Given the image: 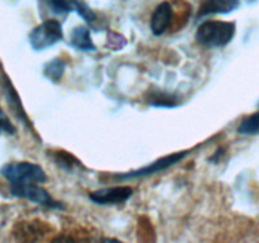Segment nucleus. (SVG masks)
I'll return each instance as SVG.
<instances>
[{
    "label": "nucleus",
    "mask_w": 259,
    "mask_h": 243,
    "mask_svg": "<svg viewBox=\"0 0 259 243\" xmlns=\"http://www.w3.org/2000/svg\"><path fill=\"white\" fill-rule=\"evenodd\" d=\"M174 18V10L169 3L163 2L154 9L151 18V30L154 35H162L169 28Z\"/></svg>",
    "instance_id": "0eeeda50"
},
{
    "label": "nucleus",
    "mask_w": 259,
    "mask_h": 243,
    "mask_svg": "<svg viewBox=\"0 0 259 243\" xmlns=\"http://www.w3.org/2000/svg\"><path fill=\"white\" fill-rule=\"evenodd\" d=\"M237 131L238 133L245 134V136L259 134V111L243 119L239 126H238Z\"/></svg>",
    "instance_id": "9d476101"
},
{
    "label": "nucleus",
    "mask_w": 259,
    "mask_h": 243,
    "mask_svg": "<svg viewBox=\"0 0 259 243\" xmlns=\"http://www.w3.org/2000/svg\"><path fill=\"white\" fill-rule=\"evenodd\" d=\"M238 8H239V0H206L200 7L197 17L200 18L214 13H230Z\"/></svg>",
    "instance_id": "6e6552de"
},
{
    "label": "nucleus",
    "mask_w": 259,
    "mask_h": 243,
    "mask_svg": "<svg viewBox=\"0 0 259 243\" xmlns=\"http://www.w3.org/2000/svg\"><path fill=\"white\" fill-rule=\"evenodd\" d=\"M14 134L15 133V127L8 118L7 114L3 111L2 106H0V134Z\"/></svg>",
    "instance_id": "dca6fc26"
},
{
    "label": "nucleus",
    "mask_w": 259,
    "mask_h": 243,
    "mask_svg": "<svg viewBox=\"0 0 259 243\" xmlns=\"http://www.w3.org/2000/svg\"><path fill=\"white\" fill-rule=\"evenodd\" d=\"M66 65L62 60L60 58H55V60L50 61L47 65L45 66V75L47 76L50 80H52L53 83H58L62 77L63 72H65Z\"/></svg>",
    "instance_id": "9b49d317"
},
{
    "label": "nucleus",
    "mask_w": 259,
    "mask_h": 243,
    "mask_svg": "<svg viewBox=\"0 0 259 243\" xmlns=\"http://www.w3.org/2000/svg\"><path fill=\"white\" fill-rule=\"evenodd\" d=\"M56 162H57L58 165H61L62 167H65V169L67 170H72L73 166H76V165H78V161H73L71 162V159H73V157L71 156V154L68 153H65L63 151H58L57 153H56Z\"/></svg>",
    "instance_id": "2eb2a0df"
},
{
    "label": "nucleus",
    "mask_w": 259,
    "mask_h": 243,
    "mask_svg": "<svg viewBox=\"0 0 259 243\" xmlns=\"http://www.w3.org/2000/svg\"><path fill=\"white\" fill-rule=\"evenodd\" d=\"M9 189L13 196L29 200V201L35 202V204L38 205H42V207L45 208H50V209H65V205L61 201H58V200H56L55 197H53L47 190L43 189L39 184L29 182V184L22 185H9Z\"/></svg>",
    "instance_id": "7ed1b4c3"
},
{
    "label": "nucleus",
    "mask_w": 259,
    "mask_h": 243,
    "mask_svg": "<svg viewBox=\"0 0 259 243\" xmlns=\"http://www.w3.org/2000/svg\"><path fill=\"white\" fill-rule=\"evenodd\" d=\"M148 103L154 106H168L169 108V106L177 105L179 99L175 95L164 93V91H156V93L151 94V96L148 99Z\"/></svg>",
    "instance_id": "f8f14e48"
},
{
    "label": "nucleus",
    "mask_w": 259,
    "mask_h": 243,
    "mask_svg": "<svg viewBox=\"0 0 259 243\" xmlns=\"http://www.w3.org/2000/svg\"><path fill=\"white\" fill-rule=\"evenodd\" d=\"M132 195H133V187L111 186L95 190L89 194V197L91 201L99 205H118L131 199Z\"/></svg>",
    "instance_id": "423d86ee"
},
{
    "label": "nucleus",
    "mask_w": 259,
    "mask_h": 243,
    "mask_svg": "<svg viewBox=\"0 0 259 243\" xmlns=\"http://www.w3.org/2000/svg\"><path fill=\"white\" fill-rule=\"evenodd\" d=\"M235 23L224 20H207L199 25L196 40L209 48L224 47L229 45L235 35Z\"/></svg>",
    "instance_id": "f257e3e1"
},
{
    "label": "nucleus",
    "mask_w": 259,
    "mask_h": 243,
    "mask_svg": "<svg viewBox=\"0 0 259 243\" xmlns=\"http://www.w3.org/2000/svg\"><path fill=\"white\" fill-rule=\"evenodd\" d=\"M76 12H77L78 15H80L81 18H83V19H85L89 24H93V23H95V20H96L95 13H94V10L91 9V8L89 7V5L86 4L83 0H81V2L78 3Z\"/></svg>",
    "instance_id": "4468645a"
},
{
    "label": "nucleus",
    "mask_w": 259,
    "mask_h": 243,
    "mask_svg": "<svg viewBox=\"0 0 259 243\" xmlns=\"http://www.w3.org/2000/svg\"><path fill=\"white\" fill-rule=\"evenodd\" d=\"M0 174L8 180L9 185H22L29 182L42 184L47 180V175L39 165L28 161L10 162L4 165L0 170Z\"/></svg>",
    "instance_id": "f03ea898"
},
{
    "label": "nucleus",
    "mask_w": 259,
    "mask_h": 243,
    "mask_svg": "<svg viewBox=\"0 0 259 243\" xmlns=\"http://www.w3.org/2000/svg\"><path fill=\"white\" fill-rule=\"evenodd\" d=\"M70 42L72 47H75L78 51H83V52L96 50V46L94 45L93 39H91L90 29L85 25H78V27L73 28V30L71 32Z\"/></svg>",
    "instance_id": "1a4fd4ad"
},
{
    "label": "nucleus",
    "mask_w": 259,
    "mask_h": 243,
    "mask_svg": "<svg viewBox=\"0 0 259 243\" xmlns=\"http://www.w3.org/2000/svg\"><path fill=\"white\" fill-rule=\"evenodd\" d=\"M81 0H48L51 9L56 13H71L77 9Z\"/></svg>",
    "instance_id": "ddd939ff"
},
{
    "label": "nucleus",
    "mask_w": 259,
    "mask_h": 243,
    "mask_svg": "<svg viewBox=\"0 0 259 243\" xmlns=\"http://www.w3.org/2000/svg\"><path fill=\"white\" fill-rule=\"evenodd\" d=\"M190 151H182V152H176V153L168 154V156H164L162 158H158L157 161L152 162L148 166H144L142 169L136 170V171H129L125 174H116L114 175L115 179L120 180H129V179H138V177H144L149 176V175L157 174V172H162L164 170L169 169L171 166L176 165L177 162L182 161L185 157L189 154Z\"/></svg>",
    "instance_id": "39448f33"
},
{
    "label": "nucleus",
    "mask_w": 259,
    "mask_h": 243,
    "mask_svg": "<svg viewBox=\"0 0 259 243\" xmlns=\"http://www.w3.org/2000/svg\"><path fill=\"white\" fill-rule=\"evenodd\" d=\"M62 38V24L56 19H48L30 32L29 43L33 50L43 51L48 47H52Z\"/></svg>",
    "instance_id": "20e7f679"
},
{
    "label": "nucleus",
    "mask_w": 259,
    "mask_h": 243,
    "mask_svg": "<svg viewBox=\"0 0 259 243\" xmlns=\"http://www.w3.org/2000/svg\"><path fill=\"white\" fill-rule=\"evenodd\" d=\"M126 45V39L120 35L119 33H109L108 37V47L114 48V50H119V48L124 47Z\"/></svg>",
    "instance_id": "f3484780"
}]
</instances>
